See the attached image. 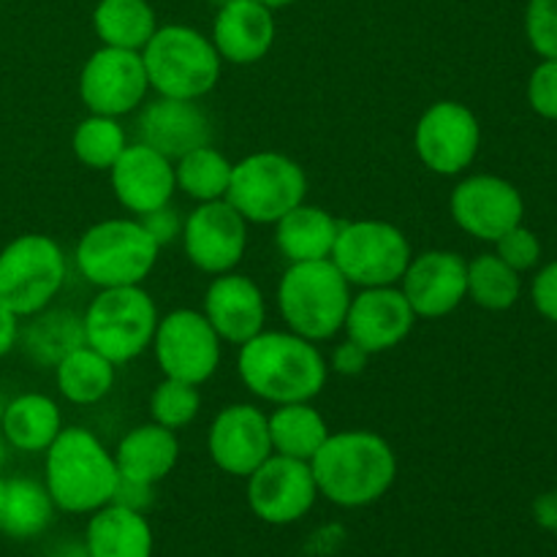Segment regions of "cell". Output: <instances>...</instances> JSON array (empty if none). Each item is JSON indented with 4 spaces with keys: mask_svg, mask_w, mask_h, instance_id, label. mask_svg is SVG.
<instances>
[{
    "mask_svg": "<svg viewBox=\"0 0 557 557\" xmlns=\"http://www.w3.org/2000/svg\"><path fill=\"white\" fill-rule=\"evenodd\" d=\"M237 370L245 389L272 406L310 403L326 386L330 364L319 343L286 332H259L239 346Z\"/></svg>",
    "mask_w": 557,
    "mask_h": 557,
    "instance_id": "1",
    "label": "cell"
},
{
    "mask_svg": "<svg viewBox=\"0 0 557 557\" xmlns=\"http://www.w3.org/2000/svg\"><path fill=\"white\" fill-rule=\"evenodd\" d=\"M315 487L330 504L362 509L389 493L397 479V457L389 441L373 430L330 433L310 460Z\"/></svg>",
    "mask_w": 557,
    "mask_h": 557,
    "instance_id": "2",
    "label": "cell"
},
{
    "mask_svg": "<svg viewBox=\"0 0 557 557\" xmlns=\"http://www.w3.org/2000/svg\"><path fill=\"white\" fill-rule=\"evenodd\" d=\"M44 460V487L54 509L69 515H92L112 504L117 487L114 455L85 428H63Z\"/></svg>",
    "mask_w": 557,
    "mask_h": 557,
    "instance_id": "3",
    "label": "cell"
},
{
    "mask_svg": "<svg viewBox=\"0 0 557 557\" xmlns=\"http://www.w3.org/2000/svg\"><path fill=\"white\" fill-rule=\"evenodd\" d=\"M351 283L330 259L288 264L277 283V310L294 335L310 343L332 341L346 324Z\"/></svg>",
    "mask_w": 557,
    "mask_h": 557,
    "instance_id": "4",
    "label": "cell"
},
{
    "mask_svg": "<svg viewBox=\"0 0 557 557\" xmlns=\"http://www.w3.org/2000/svg\"><path fill=\"white\" fill-rule=\"evenodd\" d=\"M141 63L158 96L199 101L218 85L223 60L196 27L163 25L141 49Z\"/></svg>",
    "mask_w": 557,
    "mask_h": 557,
    "instance_id": "5",
    "label": "cell"
},
{
    "mask_svg": "<svg viewBox=\"0 0 557 557\" xmlns=\"http://www.w3.org/2000/svg\"><path fill=\"white\" fill-rule=\"evenodd\" d=\"M161 248L136 218H107L82 234L76 270L90 286H141L156 267Z\"/></svg>",
    "mask_w": 557,
    "mask_h": 557,
    "instance_id": "6",
    "label": "cell"
},
{
    "mask_svg": "<svg viewBox=\"0 0 557 557\" xmlns=\"http://www.w3.org/2000/svg\"><path fill=\"white\" fill-rule=\"evenodd\" d=\"M158 308L141 286L98 288L82 315L85 343L112 364H128L152 346Z\"/></svg>",
    "mask_w": 557,
    "mask_h": 557,
    "instance_id": "7",
    "label": "cell"
},
{
    "mask_svg": "<svg viewBox=\"0 0 557 557\" xmlns=\"http://www.w3.org/2000/svg\"><path fill=\"white\" fill-rule=\"evenodd\" d=\"M65 275V253L52 237L22 234L0 250V305L30 319L58 299Z\"/></svg>",
    "mask_w": 557,
    "mask_h": 557,
    "instance_id": "8",
    "label": "cell"
},
{
    "mask_svg": "<svg viewBox=\"0 0 557 557\" xmlns=\"http://www.w3.org/2000/svg\"><path fill=\"white\" fill-rule=\"evenodd\" d=\"M308 194L305 169L283 152L261 150L234 163L226 201L248 223L275 226Z\"/></svg>",
    "mask_w": 557,
    "mask_h": 557,
    "instance_id": "9",
    "label": "cell"
},
{
    "mask_svg": "<svg viewBox=\"0 0 557 557\" xmlns=\"http://www.w3.org/2000/svg\"><path fill=\"white\" fill-rule=\"evenodd\" d=\"M411 243L386 221L341 223L330 261L351 286H397L411 264Z\"/></svg>",
    "mask_w": 557,
    "mask_h": 557,
    "instance_id": "10",
    "label": "cell"
},
{
    "mask_svg": "<svg viewBox=\"0 0 557 557\" xmlns=\"http://www.w3.org/2000/svg\"><path fill=\"white\" fill-rule=\"evenodd\" d=\"M152 351L163 379L201 386L218 373L223 341L199 310L180 308L158 319Z\"/></svg>",
    "mask_w": 557,
    "mask_h": 557,
    "instance_id": "11",
    "label": "cell"
},
{
    "mask_svg": "<svg viewBox=\"0 0 557 557\" xmlns=\"http://www.w3.org/2000/svg\"><path fill=\"white\" fill-rule=\"evenodd\" d=\"M482 125L460 101H438L419 117L413 147L424 166L441 177L462 174L479 156Z\"/></svg>",
    "mask_w": 557,
    "mask_h": 557,
    "instance_id": "12",
    "label": "cell"
},
{
    "mask_svg": "<svg viewBox=\"0 0 557 557\" xmlns=\"http://www.w3.org/2000/svg\"><path fill=\"white\" fill-rule=\"evenodd\" d=\"M147 82L141 52L134 49L103 47L85 60L79 74V98L90 114L123 117L145 103Z\"/></svg>",
    "mask_w": 557,
    "mask_h": 557,
    "instance_id": "13",
    "label": "cell"
},
{
    "mask_svg": "<svg viewBox=\"0 0 557 557\" xmlns=\"http://www.w3.org/2000/svg\"><path fill=\"white\" fill-rule=\"evenodd\" d=\"M319 498L310 462L272 451L248 476V506L261 522L292 525L313 509Z\"/></svg>",
    "mask_w": 557,
    "mask_h": 557,
    "instance_id": "14",
    "label": "cell"
},
{
    "mask_svg": "<svg viewBox=\"0 0 557 557\" xmlns=\"http://www.w3.org/2000/svg\"><path fill=\"white\" fill-rule=\"evenodd\" d=\"M185 256L207 275L237 270L248 248V221L226 199L201 201L183 223Z\"/></svg>",
    "mask_w": 557,
    "mask_h": 557,
    "instance_id": "15",
    "label": "cell"
},
{
    "mask_svg": "<svg viewBox=\"0 0 557 557\" xmlns=\"http://www.w3.org/2000/svg\"><path fill=\"white\" fill-rule=\"evenodd\" d=\"M449 210L462 232L482 243H495L509 228L520 226L525 201L509 180L495 174H471L455 185Z\"/></svg>",
    "mask_w": 557,
    "mask_h": 557,
    "instance_id": "16",
    "label": "cell"
},
{
    "mask_svg": "<svg viewBox=\"0 0 557 557\" xmlns=\"http://www.w3.org/2000/svg\"><path fill=\"white\" fill-rule=\"evenodd\" d=\"M400 292L417 319H444L468 299V261L455 250H424L400 277Z\"/></svg>",
    "mask_w": 557,
    "mask_h": 557,
    "instance_id": "17",
    "label": "cell"
},
{
    "mask_svg": "<svg viewBox=\"0 0 557 557\" xmlns=\"http://www.w3.org/2000/svg\"><path fill=\"white\" fill-rule=\"evenodd\" d=\"M413 324H417V313L400 286H375L351 294L343 330L348 341L373 357V354L400 346L413 332Z\"/></svg>",
    "mask_w": 557,
    "mask_h": 557,
    "instance_id": "18",
    "label": "cell"
},
{
    "mask_svg": "<svg viewBox=\"0 0 557 557\" xmlns=\"http://www.w3.org/2000/svg\"><path fill=\"white\" fill-rule=\"evenodd\" d=\"M207 451L223 473L248 479L272 455L267 413L250 403L221 408L207 435Z\"/></svg>",
    "mask_w": 557,
    "mask_h": 557,
    "instance_id": "19",
    "label": "cell"
},
{
    "mask_svg": "<svg viewBox=\"0 0 557 557\" xmlns=\"http://www.w3.org/2000/svg\"><path fill=\"white\" fill-rule=\"evenodd\" d=\"M136 136L169 161L188 156L196 147L212 145V120L196 101L163 98L145 103L136 117Z\"/></svg>",
    "mask_w": 557,
    "mask_h": 557,
    "instance_id": "20",
    "label": "cell"
},
{
    "mask_svg": "<svg viewBox=\"0 0 557 557\" xmlns=\"http://www.w3.org/2000/svg\"><path fill=\"white\" fill-rule=\"evenodd\" d=\"M109 180H112V190L120 207L134 212L136 218L169 205L177 190L174 161L141 141L125 147L123 156L109 169Z\"/></svg>",
    "mask_w": 557,
    "mask_h": 557,
    "instance_id": "21",
    "label": "cell"
},
{
    "mask_svg": "<svg viewBox=\"0 0 557 557\" xmlns=\"http://www.w3.org/2000/svg\"><path fill=\"white\" fill-rule=\"evenodd\" d=\"M205 319L223 343L243 346L264 332L267 302L256 281L239 272L215 275L205 292Z\"/></svg>",
    "mask_w": 557,
    "mask_h": 557,
    "instance_id": "22",
    "label": "cell"
},
{
    "mask_svg": "<svg viewBox=\"0 0 557 557\" xmlns=\"http://www.w3.org/2000/svg\"><path fill=\"white\" fill-rule=\"evenodd\" d=\"M275 36L272 9L259 0H226L212 22L210 41L226 63L253 65L270 54Z\"/></svg>",
    "mask_w": 557,
    "mask_h": 557,
    "instance_id": "23",
    "label": "cell"
},
{
    "mask_svg": "<svg viewBox=\"0 0 557 557\" xmlns=\"http://www.w3.org/2000/svg\"><path fill=\"white\" fill-rule=\"evenodd\" d=\"M180 460V441L174 430L156 422L139 424L120 438L114 449V466L123 479L141 484H158L174 471Z\"/></svg>",
    "mask_w": 557,
    "mask_h": 557,
    "instance_id": "24",
    "label": "cell"
},
{
    "mask_svg": "<svg viewBox=\"0 0 557 557\" xmlns=\"http://www.w3.org/2000/svg\"><path fill=\"white\" fill-rule=\"evenodd\" d=\"M85 547L90 557H152V528L139 511L107 504L92 511Z\"/></svg>",
    "mask_w": 557,
    "mask_h": 557,
    "instance_id": "25",
    "label": "cell"
},
{
    "mask_svg": "<svg viewBox=\"0 0 557 557\" xmlns=\"http://www.w3.org/2000/svg\"><path fill=\"white\" fill-rule=\"evenodd\" d=\"M341 221L315 205H297L275 223V245L288 264L330 259Z\"/></svg>",
    "mask_w": 557,
    "mask_h": 557,
    "instance_id": "26",
    "label": "cell"
},
{
    "mask_svg": "<svg viewBox=\"0 0 557 557\" xmlns=\"http://www.w3.org/2000/svg\"><path fill=\"white\" fill-rule=\"evenodd\" d=\"M60 430H63V413L52 397L27 392L3 406L0 433L9 441L11 449L27 451V455L47 451Z\"/></svg>",
    "mask_w": 557,
    "mask_h": 557,
    "instance_id": "27",
    "label": "cell"
},
{
    "mask_svg": "<svg viewBox=\"0 0 557 557\" xmlns=\"http://www.w3.org/2000/svg\"><path fill=\"white\" fill-rule=\"evenodd\" d=\"M30 362L41 368H54L63 357L85 346V326L82 315L69 308H44L41 313L30 315L25 326H20L16 341Z\"/></svg>",
    "mask_w": 557,
    "mask_h": 557,
    "instance_id": "28",
    "label": "cell"
},
{
    "mask_svg": "<svg viewBox=\"0 0 557 557\" xmlns=\"http://www.w3.org/2000/svg\"><path fill=\"white\" fill-rule=\"evenodd\" d=\"M267 424H270L272 451L283 457H294V460L310 462L315 451L321 449V444L330 438V424L321 417L319 408H313L310 403L277 406L267 417Z\"/></svg>",
    "mask_w": 557,
    "mask_h": 557,
    "instance_id": "29",
    "label": "cell"
},
{
    "mask_svg": "<svg viewBox=\"0 0 557 557\" xmlns=\"http://www.w3.org/2000/svg\"><path fill=\"white\" fill-rule=\"evenodd\" d=\"M92 30L103 47L141 52L158 30V20L147 0H98L92 9Z\"/></svg>",
    "mask_w": 557,
    "mask_h": 557,
    "instance_id": "30",
    "label": "cell"
},
{
    "mask_svg": "<svg viewBox=\"0 0 557 557\" xmlns=\"http://www.w3.org/2000/svg\"><path fill=\"white\" fill-rule=\"evenodd\" d=\"M54 504L47 487L36 479H5V495L0 504V533L11 539H36L49 528Z\"/></svg>",
    "mask_w": 557,
    "mask_h": 557,
    "instance_id": "31",
    "label": "cell"
},
{
    "mask_svg": "<svg viewBox=\"0 0 557 557\" xmlns=\"http://www.w3.org/2000/svg\"><path fill=\"white\" fill-rule=\"evenodd\" d=\"M114 368L103 354L96 348L79 346L69 357L54 364V381H58L60 395L74 406H92L101 403L114 386Z\"/></svg>",
    "mask_w": 557,
    "mask_h": 557,
    "instance_id": "32",
    "label": "cell"
},
{
    "mask_svg": "<svg viewBox=\"0 0 557 557\" xmlns=\"http://www.w3.org/2000/svg\"><path fill=\"white\" fill-rule=\"evenodd\" d=\"M234 163L212 145L196 147L188 156L174 161V183L188 199L218 201L226 199Z\"/></svg>",
    "mask_w": 557,
    "mask_h": 557,
    "instance_id": "33",
    "label": "cell"
},
{
    "mask_svg": "<svg viewBox=\"0 0 557 557\" xmlns=\"http://www.w3.org/2000/svg\"><path fill=\"white\" fill-rule=\"evenodd\" d=\"M520 272L511 270L500 256L482 253L468 261V299L484 310H509L520 299Z\"/></svg>",
    "mask_w": 557,
    "mask_h": 557,
    "instance_id": "34",
    "label": "cell"
},
{
    "mask_svg": "<svg viewBox=\"0 0 557 557\" xmlns=\"http://www.w3.org/2000/svg\"><path fill=\"white\" fill-rule=\"evenodd\" d=\"M128 147V136L120 125L117 117H107V114H87L79 120L71 136V150H74L76 161L85 163L87 169H112V163L123 156Z\"/></svg>",
    "mask_w": 557,
    "mask_h": 557,
    "instance_id": "35",
    "label": "cell"
},
{
    "mask_svg": "<svg viewBox=\"0 0 557 557\" xmlns=\"http://www.w3.org/2000/svg\"><path fill=\"white\" fill-rule=\"evenodd\" d=\"M201 395L194 384L185 381L163 379L150 395V417L152 422L166 430H183L199 417Z\"/></svg>",
    "mask_w": 557,
    "mask_h": 557,
    "instance_id": "36",
    "label": "cell"
},
{
    "mask_svg": "<svg viewBox=\"0 0 557 557\" xmlns=\"http://www.w3.org/2000/svg\"><path fill=\"white\" fill-rule=\"evenodd\" d=\"M525 36L539 58L557 60V0H528Z\"/></svg>",
    "mask_w": 557,
    "mask_h": 557,
    "instance_id": "37",
    "label": "cell"
},
{
    "mask_svg": "<svg viewBox=\"0 0 557 557\" xmlns=\"http://www.w3.org/2000/svg\"><path fill=\"white\" fill-rule=\"evenodd\" d=\"M495 256L506 261L511 270L528 272L539 264L542 259V243H539L536 234L528 226H515L504 234L500 239H495Z\"/></svg>",
    "mask_w": 557,
    "mask_h": 557,
    "instance_id": "38",
    "label": "cell"
},
{
    "mask_svg": "<svg viewBox=\"0 0 557 557\" xmlns=\"http://www.w3.org/2000/svg\"><path fill=\"white\" fill-rule=\"evenodd\" d=\"M528 103L544 120H557V60H542L528 79Z\"/></svg>",
    "mask_w": 557,
    "mask_h": 557,
    "instance_id": "39",
    "label": "cell"
},
{
    "mask_svg": "<svg viewBox=\"0 0 557 557\" xmlns=\"http://www.w3.org/2000/svg\"><path fill=\"white\" fill-rule=\"evenodd\" d=\"M136 221L145 226V232L150 234L152 239H156L158 248H163V245L174 243L177 237H183V218H180V212L174 210L172 205H163L158 207V210H150L145 212V215H139Z\"/></svg>",
    "mask_w": 557,
    "mask_h": 557,
    "instance_id": "40",
    "label": "cell"
},
{
    "mask_svg": "<svg viewBox=\"0 0 557 557\" xmlns=\"http://www.w3.org/2000/svg\"><path fill=\"white\" fill-rule=\"evenodd\" d=\"M531 299L544 319L555 321L557 324V261H549V264L542 267L539 275L533 277Z\"/></svg>",
    "mask_w": 557,
    "mask_h": 557,
    "instance_id": "41",
    "label": "cell"
},
{
    "mask_svg": "<svg viewBox=\"0 0 557 557\" xmlns=\"http://www.w3.org/2000/svg\"><path fill=\"white\" fill-rule=\"evenodd\" d=\"M112 504L125 506L131 511H139V515H147L156 504V484H141L131 482V479H117V487H114Z\"/></svg>",
    "mask_w": 557,
    "mask_h": 557,
    "instance_id": "42",
    "label": "cell"
},
{
    "mask_svg": "<svg viewBox=\"0 0 557 557\" xmlns=\"http://www.w3.org/2000/svg\"><path fill=\"white\" fill-rule=\"evenodd\" d=\"M368 359H370V354L346 337V341H343L341 346L332 351L330 368L341 375H359V373H364V368H368Z\"/></svg>",
    "mask_w": 557,
    "mask_h": 557,
    "instance_id": "43",
    "label": "cell"
},
{
    "mask_svg": "<svg viewBox=\"0 0 557 557\" xmlns=\"http://www.w3.org/2000/svg\"><path fill=\"white\" fill-rule=\"evenodd\" d=\"M533 517H536V522L544 531L557 533V490L539 495V498L533 500Z\"/></svg>",
    "mask_w": 557,
    "mask_h": 557,
    "instance_id": "44",
    "label": "cell"
},
{
    "mask_svg": "<svg viewBox=\"0 0 557 557\" xmlns=\"http://www.w3.org/2000/svg\"><path fill=\"white\" fill-rule=\"evenodd\" d=\"M20 341V315L0 305V357L11 354Z\"/></svg>",
    "mask_w": 557,
    "mask_h": 557,
    "instance_id": "45",
    "label": "cell"
},
{
    "mask_svg": "<svg viewBox=\"0 0 557 557\" xmlns=\"http://www.w3.org/2000/svg\"><path fill=\"white\" fill-rule=\"evenodd\" d=\"M54 557H90V553H87L85 544H65Z\"/></svg>",
    "mask_w": 557,
    "mask_h": 557,
    "instance_id": "46",
    "label": "cell"
},
{
    "mask_svg": "<svg viewBox=\"0 0 557 557\" xmlns=\"http://www.w3.org/2000/svg\"><path fill=\"white\" fill-rule=\"evenodd\" d=\"M259 3H264L267 9H286V5H292V3H297V0H259Z\"/></svg>",
    "mask_w": 557,
    "mask_h": 557,
    "instance_id": "47",
    "label": "cell"
},
{
    "mask_svg": "<svg viewBox=\"0 0 557 557\" xmlns=\"http://www.w3.org/2000/svg\"><path fill=\"white\" fill-rule=\"evenodd\" d=\"M9 449H11L9 441H5L3 433H0V468H3L5 462H9Z\"/></svg>",
    "mask_w": 557,
    "mask_h": 557,
    "instance_id": "48",
    "label": "cell"
},
{
    "mask_svg": "<svg viewBox=\"0 0 557 557\" xmlns=\"http://www.w3.org/2000/svg\"><path fill=\"white\" fill-rule=\"evenodd\" d=\"M3 495H5V479L0 476V504H3Z\"/></svg>",
    "mask_w": 557,
    "mask_h": 557,
    "instance_id": "49",
    "label": "cell"
},
{
    "mask_svg": "<svg viewBox=\"0 0 557 557\" xmlns=\"http://www.w3.org/2000/svg\"><path fill=\"white\" fill-rule=\"evenodd\" d=\"M3 406L5 403H3V397H0V419H3Z\"/></svg>",
    "mask_w": 557,
    "mask_h": 557,
    "instance_id": "50",
    "label": "cell"
}]
</instances>
